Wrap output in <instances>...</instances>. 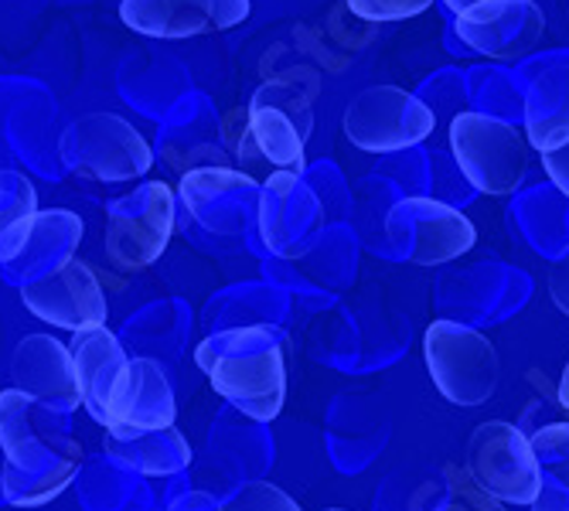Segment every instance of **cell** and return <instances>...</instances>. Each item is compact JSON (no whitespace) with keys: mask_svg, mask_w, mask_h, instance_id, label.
<instances>
[{"mask_svg":"<svg viewBox=\"0 0 569 511\" xmlns=\"http://www.w3.org/2000/svg\"><path fill=\"white\" fill-rule=\"evenodd\" d=\"M0 450H4V498L18 508H38L59 498L79 464V443L51 427V405L31 399L21 389L0 392Z\"/></svg>","mask_w":569,"mask_h":511,"instance_id":"1","label":"cell"},{"mask_svg":"<svg viewBox=\"0 0 569 511\" xmlns=\"http://www.w3.org/2000/svg\"><path fill=\"white\" fill-rule=\"evenodd\" d=\"M212 389L242 417L270 423L287 402V338L277 328L252 324L204 338L194 351Z\"/></svg>","mask_w":569,"mask_h":511,"instance_id":"2","label":"cell"},{"mask_svg":"<svg viewBox=\"0 0 569 511\" xmlns=\"http://www.w3.org/2000/svg\"><path fill=\"white\" fill-rule=\"evenodd\" d=\"M310 133H315V92L303 89L297 76L270 79L249 99L236 158L242 164L263 161L273 171L303 174Z\"/></svg>","mask_w":569,"mask_h":511,"instance_id":"3","label":"cell"},{"mask_svg":"<svg viewBox=\"0 0 569 511\" xmlns=\"http://www.w3.org/2000/svg\"><path fill=\"white\" fill-rule=\"evenodd\" d=\"M450 153L475 191L505 198L522 188L529 174V140L488 113H457L450 120Z\"/></svg>","mask_w":569,"mask_h":511,"instance_id":"4","label":"cell"},{"mask_svg":"<svg viewBox=\"0 0 569 511\" xmlns=\"http://www.w3.org/2000/svg\"><path fill=\"white\" fill-rule=\"evenodd\" d=\"M423 362L437 392L453 405H485L498 392V351L478 328L433 321L423 334Z\"/></svg>","mask_w":569,"mask_h":511,"instance_id":"5","label":"cell"},{"mask_svg":"<svg viewBox=\"0 0 569 511\" xmlns=\"http://www.w3.org/2000/svg\"><path fill=\"white\" fill-rule=\"evenodd\" d=\"M59 153L69 171L117 184L137 181L153 168L150 143L117 113H86L59 140Z\"/></svg>","mask_w":569,"mask_h":511,"instance_id":"6","label":"cell"},{"mask_svg":"<svg viewBox=\"0 0 569 511\" xmlns=\"http://www.w3.org/2000/svg\"><path fill=\"white\" fill-rule=\"evenodd\" d=\"M341 127L358 150L396 153L423 143L433 133L437 117L423 99L402 86H369L345 107Z\"/></svg>","mask_w":569,"mask_h":511,"instance_id":"7","label":"cell"},{"mask_svg":"<svg viewBox=\"0 0 569 511\" xmlns=\"http://www.w3.org/2000/svg\"><path fill=\"white\" fill-rule=\"evenodd\" d=\"M174 236V191L164 181H147L133 194L110 204L107 255L123 273H140L158 263Z\"/></svg>","mask_w":569,"mask_h":511,"instance_id":"8","label":"cell"},{"mask_svg":"<svg viewBox=\"0 0 569 511\" xmlns=\"http://www.w3.org/2000/svg\"><path fill=\"white\" fill-rule=\"evenodd\" d=\"M392 249L412 267H443L471 252L478 242L475 222L437 198H402L386 216Z\"/></svg>","mask_w":569,"mask_h":511,"instance_id":"9","label":"cell"},{"mask_svg":"<svg viewBox=\"0 0 569 511\" xmlns=\"http://www.w3.org/2000/svg\"><path fill=\"white\" fill-rule=\"evenodd\" d=\"M463 468L501 504H532L542 491V468L532 437L505 420H488L471 433Z\"/></svg>","mask_w":569,"mask_h":511,"instance_id":"10","label":"cell"},{"mask_svg":"<svg viewBox=\"0 0 569 511\" xmlns=\"http://www.w3.org/2000/svg\"><path fill=\"white\" fill-rule=\"evenodd\" d=\"M260 236L270 252L283 260H297L307 249H315L325 229V204L300 174L273 171L263 181L260 194Z\"/></svg>","mask_w":569,"mask_h":511,"instance_id":"11","label":"cell"},{"mask_svg":"<svg viewBox=\"0 0 569 511\" xmlns=\"http://www.w3.org/2000/svg\"><path fill=\"white\" fill-rule=\"evenodd\" d=\"M546 14L536 0H481L453 14V34L460 44L495 62L522 59L542 41Z\"/></svg>","mask_w":569,"mask_h":511,"instance_id":"12","label":"cell"},{"mask_svg":"<svg viewBox=\"0 0 569 511\" xmlns=\"http://www.w3.org/2000/svg\"><path fill=\"white\" fill-rule=\"evenodd\" d=\"M21 303L38 321H44L51 328H66L72 334L102 328L110 318L107 293H102L96 273L79 260V255L59 270L21 283Z\"/></svg>","mask_w":569,"mask_h":511,"instance_id":"13","label":"cell"},{"mask_svg":"<svg viewBox=\"0 0 569 511\" xmlns=\"http://www.w3.org/2000/svg\"><path fill=\"white\" fill-rule=\"evenodd\" d=\"M174 417H178V402H174V389L164 369L153 362V358H130L127 375L120 379L110 399L102 430L113 440L133 443L150 433L171 430Z\"/></svg>","mask_w":569,"mask_h":511,"instance_id":"14","label":"cell"},{"mask_svg":"<svg viewBox=\"0 0 569 511\" xmlns=\"http://www.w3.org/2000/svg\"><path fill=\"white\" fill-rule=\"evenodd\" d=\"M260 181L232 168H198L181 178L188 216L212 236H242L249 219L260 216Z\"/></svg>","mask_w":569,"mask_h":511,"instance_id":"15","label":"cell"},{"mask_svg":"<svg viewBox=\"0 0 569 511\" xmlns=\"http://www.w3.org/2000/svg\"><path fill=\"white\" fill-rule=\"evenodd\" d=\"M249 0H123L120 18L147 38H198L239 28L249 18Z\"/></svg>","mask_w":569,"mask_h":511,"instance_id":"16","label":"cell"},{"mask_svg":"<svg viewBox=\"0 0 569 511\" xmlns=\"http://www.w3.org/2000/svg\"><path fill=\"white\" fill-rule=\"evenodd\" d=\"M11 382L31 399L51 405L56 413H76L82 409L79 375L69 344L51 334H28L11 358Z\"/></svg>","mask_w":569,"mask_h":511,"instance_id":"17","label":"cell"},{"mask_svg":"<svg viewBox=\"0 0 569 511\" xmlns=\"http://www.w3.org/2000/svg\"><path fill=\"white\" fill-rule=\"evenodd\" d=\"M69 351H72L76 375H79L82 409H89V417L102 427L110 399H113L120 379L127 375L130 354L123 351V344L117 341V334L107 324L89 328V331H76Z\"/></svg>","mask_w":569,"mask_h":511,"instance_id":"18","label":"cell"},{"mask_svg":"<svg viewBox=\"0 0 569 511\" xmlns=\"http://www.w3.org/2000/svg\"><path fill=\"white\" fill-rule=\"evenodd\" d=\"M526 140L539 153L569 143V62H552L529 82Z\"/></svg>","mask_w":569,"mask_h":511,"instance_id":"19","label":"cell"},{"mask_svg":"<svg viewBox=\"0 0 569 511\" xmlns=\"http://www.w3.org/2000/svg\"><path fill=\"white\" fill-rule=\"evenodd\" d=\"M82 239V222L79 216L66 212V209H51V212H38L31 222V232L21 246V252L14 255V263H8V270L14 277L38 280L51 270L66 267L69 260H76V246Z\"/></svg>","mask_w":569,"mask_h":511,"instance_id":"20","label":"cell"},{"mask_svg":"<svg viewBox=\"0 0 569 511\" xmlns=\"http://www.w3.org/2000/svg\"><path fill=\"white\" fill-rule=\"evenodd\" d=\"M38 216V194L31 181L18 171L0 168V263H14L31 222Z\"/></svg>","mask_w":569,"mask_h":511,"instance_id":"21","label":"cell"},{"mask_svg":"<svg viewBox=\"0 0 569 511\" xmlns=\"http://www.w3.org/2000/svg\"><path fill=\"white\" fill-rule=\"evenodd\" d=\"M443 478H447V494H443L440 511H505L501 501L491 498V494L471 478L468 468L447 464V468H443Z\"/></svg>","mask_w":569,"mask_h":511,"instance_id":"22","label":"cell"},{"mask_svg":"<svg viewBox=\"0 0 569 511\" xmlns=\"http://www.w3.org/2000/svg\"><path fill=\"white\" fill-rule=\"evenodd\" d=\"M532 450L539 457L542 478H552L569 488V420L549 423L532 433Z\"/></svg>","mask_w":569,"mask_h":511,"instance_id":"23","label":"cell"},{"mask_svg":"<svg viewBox=\"0 0 569 511\" xmlns=\"http://www.w3.org/2000/svg\"><path fill=\"white\" fill-rule=\"evenodd\" d=\"M219 511H300V504L270 481H252L242 484Z\"/></svg>","mask_w":569,"mask_h":511,"instance_id":"24","label":"cell"},{"mask_svg":"<svg viewBox=\"0 0 569 511\" xmlns=\"http://www.w3.org/2000/svg\"><path fill=\"white\" fill-rule=\"evenodd\" d=\"M433 8V0H348V11L369 24H392L420 18Z\"/></svg>","mask_w":569,"mask_h":511,"instance_id":"25","label":"cell"},{"mask_svg":"<svg viewBox=\"0 0 569 511\" xmlns=\"http://www.w3.org/2000/svg\"><path fill=\"white\" fill-rule=\"evenodd\" d=\"M546 287H549V297H552V303H556V311L569 318V249L549 267Z\"/></svg>","mask_w":569,"mask_h":511,"instance_id":"26","label":"cell"},{"mask_svg":"<svg viewBox=\"0 0 569 511\" xmlns=\"http://www.w3.org/2000/svg\"><path fill=\"white\" fill-rule=\"evenodd\" d=\"M542 171H546L549 181L569 198V143H562L559 150L542 153Z\"/></svg>","mask_w":569,"mask_h":511,"instance_id":"27","label":"cell"},{"mask_svg":"<svg viewBox=\"0 0 569 511\" xmlns=\"http://www.w3.org/2000/svg\"><path fill=\"white\" fill-rule=\"evenodd\" d=\"M529 508L532 511H569V488L552 478H542V491L536 494V501Z\"/></svg>","mask_w":569,"mask_h":511,"instance_id":"28","label":"cell"},{"mask_svg":"<svg viewBox=\"0 0 569 511\" xmlns=\"http://www.w3.org/2000/svg\"><path fill=\"white\" fill-rule=\"evenodd\" d=\"M559 405H562V409H569V362H566L562 379H559Z\"/></svg>","mask_w":569,"mask_h":511,"instance_id":"29","label":"cell"},{"mask_svg":"<svg viewBox=\"0 0 569 511\" xmlns=\"http://www.w3.org/2000/svg\"><path fill=\"white\" fill-rule=\"evenodd\" d=\"M171 511H219V508H212V504H209V501H204V498H194L191 504L184 501L181 508H171Z\"/></svg>","mask_w":569,"mask_h":511,"instance_id":"30","label":"cell"},{"mask_svg":"<svg viewBox=\"0 0 569 511\" xmlns=\"http://www.w3.org/2000/svg\"><path fill=\"white\" fill-rule=\"evenodd\" d=\"M443 4L453 11V14H460V11H468V8H475V4H481V0H443Z\"/></svg>","mask_w":569,"mask_h":511,"instance_id":"31","label":"cell"},{"mask_svg":"<svg viewBox=\"0 0 569 511\" xmlns=\"http://www.w3.org/2000/svg\"><path fill=\"white\" fill-rule=\"evenodd\" d=\"M331 511H341V508H331Z\"/></svg>","mask_w":569,"mask_h":511,"instance_id":"32","label":"cell"}]
</instances>
